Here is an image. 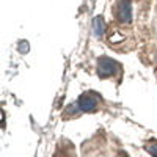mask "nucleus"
Returning a JSON list of instances; mask_svg holds the SVG:
<instances>
[{
    "mask_svg": "<svg viewBox=\"0 0 157 157\" xmlns=\"http://www.w3.org/2000/svg\"><path fill=\"white\" fill-rule=\"evenodd\" d=\"M101 96L93 93V91H86V93H83L80 98L77 99V102L74 104L72 107H69L66 110L68 112H75V113H91V112H96L101 105Z\"/></svg>",
    "mask_w": 157,
    "mask_h": 157,
    "instance_id": "1",
    "label": "nucleus"
},
{
    "mask_svg": "<svg viewBox=\"0 0 157 157\" xmlns=\"http://www.w3.org/2000/svg\"><path fill=\"white\" fill-rule=\"evenodd\" d=\"M123 68L121 64L109 58V57H101L98 60V75L101 78H118L121 77Z\"/></svg>",
    "mask_w": 157,
    "mask_h": 157,
    "instance_id": "2",
    "label": "nucleus"
},
{
    "mask_svg": "<svg viewBox=\"0 0 157 157\" xmlns=\"http://www.w3.org/2000/svg\"><path fill=\"white\" fill-rule=\"evenodd\" d=\"M116 16L120 17L121 22H130V19H132V8H130L129 0H120V2H118Z\"/></svg>",
    "mask_w": 157,
    "mask_h": 157,
    "instance_id": "3",
    "label": "nucleus"
},
{
    "mask_svg": "<svg viewBox=\"0 0 157 157\" xmlns=\"http://www.w3.org/2000/svg\"><path fill=\"white\" fill-rule=\"evenodd\" d=\"M93 29H94L96 36H102V35H104L105 25H104V19H102V17H96V19L93 21Z\"/></svg>",
    "mask_w": 157,
    "mask_h": 157,
    "instance_id": "4",
    "label": "nucleus"
},
{
    "mask_svg": "<svg viewBox=\"0 0 157 157\" xmlns=\"http://www.w3.org/2000/svg\"><path fill=\"white\" fill-rule=\"evenodd\" d=\"M146 151L152 157H157V143H148V145H146Z\"/></svg>",
    "mask_w": 157,
    "mask_h": 157,
    "instance_id": "5",
    "label": "nucleus"
},
{
    "mask_svg": "<svg viewBox=\"0 0 157 157\" xmlns=\"http://www.w3.org/2000/svg\"><path fill=\"white\" fill-rule=\"evenodd\" d=\"M21 47H22V50H21V52H22V54H25V52H27V49H29V44H27V43H22V44H21Z\"/></svg>",
    "mask_w": 157,
    "mask_h": 157,
    "instance_id": "6",
    "label": "nucleus"
}]
</instances>
